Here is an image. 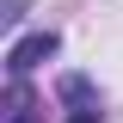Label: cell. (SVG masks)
<instances>
[{
	"mask_svg": "<svg viewBox=\"0 0 123 123\" xmlns=\"http://www.w3.org/2000/svg\"><path fill=\"white\" fill-rule=\"evenodd\" d=\"M55 43H62L55 31H31V37H18V43H12V55H6L12 80H25L31 68H37V62H49V55H55Z\"/></svg>",
	"mask_w": 123,
	"mask_h": 123,
	"instance_id": "6da1fadb",
	"label": "cell"
},
{
	"mask_svg": "<svg viewBox=\"0 0 123 123\" xmlns=\"http://www.w3.org/2000/svg\"><path fill=\"white\" fill-rule=\"evenodd\" d=\"M0 123H43V105H37V92H31L25 80L6 86V111H0Z\"/></svg>",
	"mask_w": 123,
	"mask_h": 123,
	"instance_id": "7a4b0ae2",
	"label": "cell"
},
{
	"mask_svg": "<svg viewBox=\"0 0 123 123\" xmlns=\"http://www.w3.org/2000/svg\"><path fill=\"white\" fill-rule=\"evenodd\" d=\"M62 98L80 105V111H92V86H86V80H62Z\"/></svg>",
	"mask_w": 123,
	"mask_h": 123,
	"instance_id": "3957f363",
	"label": "cell"
},
{
	"mask_svg": "<svg viewBox=\"0 0 123 123\" xmlns=\"http://www.w3.org/2000/svg\"><path fill=\"white\" fill-rule=\"evenodd\" d=\"M68 123H98V111H74V117H68Z\"/></svg>",
	"mask_w": 123,
	"mask_h": 123,
	"instance_id": "277c9868",
	"label": "cell"
}]
</instances>
